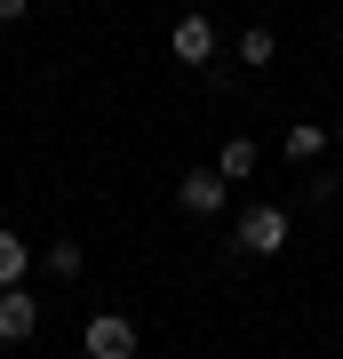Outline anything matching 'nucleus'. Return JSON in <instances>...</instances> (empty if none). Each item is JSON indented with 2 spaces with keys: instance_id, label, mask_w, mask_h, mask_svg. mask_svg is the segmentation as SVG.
<instances>
[{
  "instance_id": "6e6552de",
  "label": "nucleus",
  "mask_w": 343,
  "mask_h": 359,
  "mask_svg": "<svg viewBox=\"0 0 343 359\" xmlns=\"http://www.w3.org/2000/svg\"><path fill=\"white\" fill-rule=\"evenodd\" d=\"M216 168H224V184H240V176H255V144H248V136H231L224 152H216Z\"/></svg>"
},
{
  "instance_id": "f257e3e1",
  "label": "nucleus",
  "mask_w": 343,
  "mask_h": 359,
  "mask_svg": "<svg viewBox=\"0 0 343 359\" xmlns=\"http://www.w3.org/2000/svg\"><path fill=\"white\" fill-rule=\"evenodd\" d=\"M240 248H248V256H280V248H288V208L255 200L248 216H240Z\"/></svg>"
},
{
  "instance_id": "7ed1b4c3",
  "label": "nucleus",
  "mask_w": 343,
  "mask_h": 359,
  "mask_svg": "<svg viewBox=\"0 0 343 359\" xmlns=\"http://www.w3.org/2000/svg\"><path fill=\"white\" fill-rule=\"evenodd\" d=\"M168 48H176V65L208 72V56H216V25H208V16H176V32H168Z\"/></svg>"
},
{
  "instance_id": "1a4fd4ad",
  "label": "nucleus",
  "mask_w": 343,
  "mask_h": 359,
  "mask_svg": "<svg viewBox=\"0 0 343 359\" xmlns=\"http://www.w3.org/2000/svg\"><path fill=\"white\" fill-rule=\"evenodd\" d=\"M80 264H88L80 240H48V271H56V280H80Z\"/></svg>"
},
{
  "instance_id": "0eeeda50",
  "label": "nucleus",
  "mask_w": 343,
  "mask_h": 359,
  "mask_svg": "<svg viewBox=\"0 0 343 359\" xmlns=\"http://www.w3.org/2000/svg\"><path fill=\"white\" fill-rule=\"evenodd\" d=\"M280 152H288V160H319V152H328V128H311V120H304V128L280 136Z\"/></svg>"
},
{
  "instance_id": "39448f33",
  "label": "nucleus",
  "mask_w": 343,
  "mask_h": 359,
  "mask_svg": "<svg viewBox=\"0 0 343 359\" xmlns=\"http://www.w3.org/2000/svg\"><path fill=\"white\" fill-rule=\"evenodd\" d=\"M32 327H40L32 295L25 287H0V344H32Z\"/></svg>"
},
{
  "instance_id": "f03ea898",
  "label": "nucleus",
  "mask_w": 343,
  "mask_h": 359,
  "mask_svg": "<svg viewBox=\"0 0 343 359\" xmlns=\"http://www.w3.org/2000/svg\"><path fill=\"white\" fill-rule=\"evenodd\" d=\"M88 359H136V320L96 311V320H88Z\"/></svg>"
},
{
  "instance_id": "9d476101",
  "label": "nucleus",
  "mask_w": 343,
  "mask_h": 359,
  "mask_svg": "<svg viewBox=\"0 0 343 359\" xmlns=\"http://www.w3.org/2000/svg\"><path fill=\"white\" fill-rule=\"evenodd\" d=\"M240 65H271V32H264V25L240 32Z\"/></svg>"
},
{
  "instance_id": "9b49d317",
  "label": "nucleus",
  "mask_w": 343,
  "mask_h": 359,
  "mask_svg": "<svg viewBox=\"0 0 343 359\" xmlns=\"http://www.w3.org/2000/svg\"><path fill=\"white\" fill-rule=\"evenodd\" d=\"M32 8V0H0V25H16V16H25Z\"/></svg>"
},
{
  "instance_id": "20e7f679",
  "label": "nucleus",
  "mask_w": 343,
  "mask_h": 359,
  "mask_svg": "<svg viewBox=\"0 0 343 359\" xmlns=\"http://www.w3.org/2000/svg\"><path fill=\"white\" fill-rule=\"evenodd\" d=\"M224 192H231V184H224V168H191V176L176 184V200L191 208V216H216V208H224Z\"/></svg>"
},
{
  "instance_id": "f8f14e48",
  "label": "nucleus",
  "mask_w": 343,
  "mask_h": 359,
  "mask_svg": "<svg viewBox=\"0 0 343 359\" xmlns=\"http://www.w3.org/2000/svg\"><path fill=\"white\" fill-rule=\"evenodd\" d=\"M335 144H343V120H335Z\"/></svg>"
},
{
  "instance_id": "423d86ee",
  "label": "nucleus",
  "mask_w": 343,
  "mask_h": 359,
  "mask_svg": "<svg viewBox=\"0 0 343 359\" xmlns=\"http://www.w3.org/2000/svg\"><path fill=\"white\" fill-rule=\"evenodd\" d=\"M25 264H32V248L16 240L8 224H0V287H25Z\"/></svg>"
}]
</instances>
